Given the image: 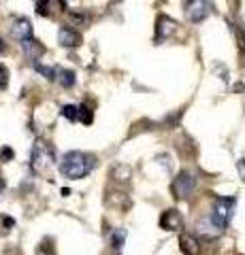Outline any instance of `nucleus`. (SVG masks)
Returning <instances> with one entry per match:
<instances>
[{"label": "nucleus", "instance_id": "1", "mask_svg": "<svg viewBox=\"0 0 245 255\" xmlns=\"http://www.w3.org/2000/svg\"><path fill=\"white\" fill-rule=\"evenodd\" d=\"M96 166V157L90 153H81V151H70L62 157L60 162V172L66 179H83L85 174H90L92 168Z\"/></svg>", "mask_w": 245, "mask_h": 255}, {"label": "nucleus", "instance_id": "2", "mask_svg": "<svg viewBox=\"0 0 245 255\" xmlns=\"http://www.w3.org/2000/svg\"><path fill=\"white\" fill-rule=\"evenodd\" d=\"M235 204H237V198H216L213 202V209H211V226L222 232V230L231 223V217H233V211H235Z\"/></svg>", "mask_w": 245, "mask_h": 255}, {"label": "nucleus", "instance_id": "23", "mask_svg": "<svg viewBox=\"0 0 245 255\" xmlns=\"http://www.w3.org/2000/svg\"><path fill=\"white\" fill-rule=\"evenodd\" d=\"M2 51H4V41L0 38V53H2Z\"/></svg>", "mask_w": 245, "mask_h": 255}, {"label": "nucleus", "instance_id": "9", "mask_svg": "<svg viewBox=\"0 0 245 255\" xmlns=\"http://www.w3.org/2000/svg\"><path fill=\"white\" fill-rule=\"evenodd\" d=\"M58 41L64 47H77V45H81V36H79V32H75L73 28L62 26L60 32H58Z\"/></svg>", "mask_w": 245, "mask_h": 255}, {"label": "nucleus", "instance_id": "11", "mask_svg": "<svg viewBox=\"0 0 245 255\" xmlns=\"http://www.w3.org/2000/svg\"><path fill=\"white\" fill-rule=\"evenodd\" d=\"M23 45V51H26V55L32 62H38V58L43 55V51H45V47L38 43V41H34V38H30V41H26V43H21Z\"/></svg>", "mask_w": 245, "mask_h": 255}, {"label": "nucleus", "instance_id": "4", "mask_svg": "<svg viewBox=\"0 0 245 255\" xmlns=\"http://www.w3.org/2000/svg\"><path fill=\"white\" fill-rule=\"evenodd\" d=\"M194 187H196V179H194V174L188 170L179 172L177 179L173 181V194H175V198H190Z\"/></svg>", "mask_w": 245, "mask_h": 255}, {"label": "nucleus", "instance_id": "13", "mask_svg": "<svg viewBox=\"0 0 245 255\" xmlns=\"http://www.w3.org/2000/svg\"><path fill=\"white\" fill-rule=\"evenodd\" d=\"M34 70H36V73H41L45 79H49V81H53V79H56V68L43 66L41 62H34Z\"/></svg>", "mask_w": 245, "mask_h": 255}, {"label": "nucleus", "instance_id": "10", "mask_svg": "<svg viewBox=\"0 0 245 255\" xmlns=\"http://www.w3.org/2000/svg\"><path fill=\"white\" fill-rule=\"evenodd\" d=\"M179 245H181V251L186 255H201V245L192 234H181Z\"/></svg>", "mask_w": 245, "mask_h": 255}, {"label": "nucleus", "instance_id": "3", "mask_svg": "<svg viewBox=\"0 0 245 255\" xmlns=\"http://www.w3.org/2000/svg\"><path fill=\"white\" fill-rule=\"evenodd\" d=\"M30 164L36 172H49L53 166V149L49 142L45 140H36L32 147V153H30Z\"/></svg>", "mask_w": 245, "mask_h": 255}, {"label": "nucleus", "instance_id": "14", "mask_svg": "<svg viewBox=\"0 0 245 255\" xmlns=\"http://www.w3.org/2000/svg\"><path fill=\"white\" fill-rule=\"evenodd\" d=\"M62 117H66L68 122H77V119H79V107L64 105V107H62Z\"/></svg>", "mask_w": 245, "mask_h": 255}, {"label": "nucleus", "instance_id": "6", "mask_svg": "<svg viewBox=\"0 0 245 255\" xmlns=\"http://www.w3.org/2000/svg\"><path fill=\"white\" fill-rule=\"evenodd\" d=\"M11 34L13 38H17V41L26 43L32 38V23H30L28 17H15L13 19V26H11Z\"/></svg>", "mask_w": 245, "mask_h": 255}, {"label": "nucleus", "instance_id": "12", "mask_svg": "<svg viewBox=\"0 0 245 255\" xmlns=\"http://www.w3.org/2000/svg\"><path fill=\"white\" fill-rule=\"evenodd\" d=\"M56 77L62 87H73L75 85V73L73 70H64V68H56Z\"/></svg>", "mask_w": 245, "mask_h": 255}, {"label": "nucleus", "instance_id": "7", "mask_svg": "<svg viewBox=\"0 0 245 255\" xmlns=\"http://www.w3.org/2000/svg\"><path fill=\"white\" fill-rule=\"evenodd\" d=\"M160 228L162 230H171V232H177V230L184 228V217L181 213L171 209V211H164L162 217H160Z\"/></svg>", "mask_w": 245, "mask_h": 255}, {"label": "nucleus", "instance_id": "18", "mask_svg": "<svg viewBox=\"0 0 245 255\" xmlns=\"http://www.w3.org/2000/svg\"><path fill=\"white\" fill-rule=\"evenodd\" d=\"M6 85H9V70L4 64H0V90H4Z\"/></svg>", "mask_w": 245, "mask_h": 255}, {"label": "nucleus", "instance_id": "19", "mask_svg": "<svg viewBox=\"0 0 245 255\" xmlns=\"http://www.w3.org/2000/svg\"><path fill=\"white\" fill-rule=\"evenodd\" d=\"M79 117L83 119V124H92V111L85 107V105L79 107Z\"/></svg>", "mask_w": 245, "mask_h": 255}, {"label": "nucleus", "instance_id": "20", "mask_svg": "<svg viewBox=\"0 0 245 255\" xmlns=\"http://www.w3.org/2000/svg\"><path fill=\"white\" fill-rule=\"evenodd\" d=\"M49 6H51V2H36V13L38 15H49Z\"/></svg>", "mask_w": 245, "mask_h": 255}, {"label": "nucleus", "instance_id": "24", "mask_svg": "<svg viewBox=\"0 0 245 255\" xmlns=\"http://www.w3.org/2000/svg\"><path fill=\"white\" fill-rule=\"evenodd\" d=\"M4 189V181H2V177H0V191Z\"/></svg>", "mask_w": 245, "mask_h": 255}, {"label": "nucleus", "instance_id": "22", "mask_svg": "<svg viewBox=\"0 0 245 255\" xmlns=\"http://www.w3.org/2000/svg\"><path fill=\"white\" fill-rule=\"evenodd\" d=\"M237 170H239L241 179H245V159H239V162H237Z\"/></svg>", "mask_w": 245, "mask_h": 255}, {"label": "nucleus", "instance_id": "21", "mask_svg": "<svg viewBox=\"0 0 245 255\" xmlns=\"http://www.w3.org/2000/svg\"><path fill=\"white\" fill-rule=\"evenodd\" d=\"M0 157H2L4 162H6V159H11V157H13V149H9V147H2V149H0Z\"/></svg>", "mask_w": 245, "mask_h": 255}, {"label": "nucleus", "instance_id": "16", "mask_svg": "<svg viewBox=\"0 0 245 255\" xmlns=\"http://www.w3.org/2000/svg\"><path fill=\"white\" fill-rule=\"evenodd\" d=\"M68 21L73 23V26H81V23H85V13H81V11H68Z\"/></svg>", "mask_w": 245, "mask_h": 255}, {"label": "nucleus", "instance_id": "8", "mask_svg": "<svg viewBox=\"0 0 245 255\" xmlns=\"http://www.w3.org/2000/svg\"><path fill=\"white\" fill-rule=\"evenodd\" d=\"M175 30H177V23L171 17H167V15H160V17H158V23H156V43L169 38Z\"/></svg>", "mask_w": 245, "mask_h": 255}, {"label": "nucleus", "instance_id": "5", "mask_svg": "<svg viewBox=\"0 0 245 255\" xmlns=\"http://www.w3.org/2000/svg\"><path fill=\"white\" fill-rule=\"evenodd\" d=\"M188 19L192 23H201L207 15L211 13V2H205V0H190L184 4Z\"/></svg>", "mask_w": 245, "mask_h": 255}, {"label": "nucleus", "instance_id": "17", "mask_svg": "<svg viewBox=\"0 0 245 255\" xmlns=\"http://www.w3.org/2000/svg\"><path fill=\"white\" fill-rule=\"evenodd\" d=\"M34 255H56V251H53L51 243H41L36 247V253Z\"/></svg>", "mask_w": 245, "mask_h": 255}, {"label": "nucleus", "instance_id": "15", "mask_svg": "<svg viewBox=\"0 0 245 255\" xmlns=\"http://www.w3.org/2000/svg\"><path fill=\"white\" fill-rule=\"evenodd\" d=\"M126 241V230H115L111 234V247L113 249H122V245Z\"/></svg>", "mask_w": 245, "mask_h": 255}]
</instances>
